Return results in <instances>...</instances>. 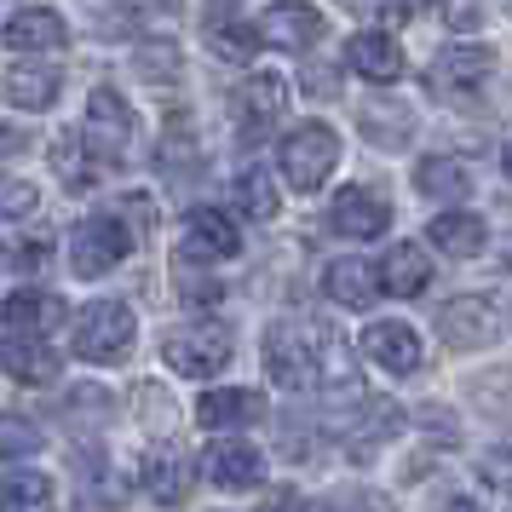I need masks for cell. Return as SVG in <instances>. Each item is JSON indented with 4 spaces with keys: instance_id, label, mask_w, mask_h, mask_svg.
<instances>
[{
    "instance_id": "1",
    "label": "cell",
    "mask_w": 512,
    "mask_h": 512,
    "mask_svg": "<svg viewBox=\"0 0 512 512\" xmlns=\"http://www.w3.org/2000/svg\"><path fill=\"white\" fill-rule=\"evenodd\" d=\"M236 351V334L231 323H219V317H196V323L173 328L162 340V357L173 363V374H190V380H208L231 363Z\"/></svg>"
},
{
    "instance_id": "2",
    "label": "cell",
    "mask_w": 512,
    "mask_h": 512,
    "mask_svg": "<svg viewBox=\"0 0 512 512\" xmlns=\"http://www.w3.org/2000/svg\"><path fill=\"white\" fill-rule=\"evenodd\" d=\"M340 167V133L328 121H305L282 139V179L294 190H317Z\"/></svg>"
},
{
    "instance_id": "3",
    "label": "cell",
    "mask_w": 512,
    "mask_h": 512,
    "mask_svg": "<svg viewBox=\"0 0 512 512\" xmlns=\"http://www.w3.org/2000/svg\"><path fill=\"white\" fill-rule=\"evenodd\" d=\"M133 334H139V323H133L127 305L98 300L75 317V357H87V363H116V357H127Z\"/></svg>"
},
{
    "instance_id": "4",
    "label": "cell",
    "mask_w": 512,
    "mask_h": 512,
    "mask_svg": "<svg viewBox=\"0 0 512 512\" xmlns=\"http://www.w3.org/2000/svg\"><path fill=\"white\" fill-rule=\"evenodd\" d=\"M127 248H133V231L121 225V219H81L70 231V265L75 277H110L121 259H127Z\"/></svg>"
},
{
    "instance_id": "5",
    "label": "cell",
    "mask_w": 512,
    "mask_h": 512,
    "mask_svg": "<svg viewBox=\"0 0 512 512\" xmlns=\"http://www.w3.org/2000/svg\"><path fill=\"white\" fill-rule=\"evenodd\" d=\"M265 369H271L277 386L305 392V386L323 374V363H317V340H311L300 323H277L271 334H265Z\"/></svg>"
},
{
    "instance_id": "6",
    "label": "cell",
    "mask_w": 512,
    "mask_h": 512,
    "mask_svg": "<svg viewBox=\"0 0 512 512\" xmlns=\"http://www.w3.org/2000/svg\"><path fill=\"white\" fill-rule=\"evenodd\" d=\"M81 139H87L93 156H110V162L127 156V144H133V110H127V98L116 87H93V98H87V133Z\"/></svg>"
},
{
    "instance_id": "7",
    "label": "cell",
    "mask_w": 512,
    "mask_h": 512,
    "mask_svg": "<svg viewBox=\"0 0 512 512\" xmlns=\"http://www.w3.org/2000/svg\"><path fill=\"white\" fill-rule=\"evenodd\" d=\"M438 334H443L455 351H484L489 340L501 334V305L489 300V294H461V300L443 305Z\"/></svg>"
},
{
    "instance_id": "8",
    "label": "cell",
    "mask_w": 512,
    "mask_h": 512,
    "mask_svg": "<svg viewBox=\"0 0 512 512\" xmlns=\"http://www.w3.org/2000/svg\"><path fill=\"white\" fill-rule=\"evenodd\" d=\"M328 225L340 236H351V242H374V236H386V225H392V202L369 185H346L334 196V208H328Z\"/></svg>"
},
{
    "instance_id": "9",
    "label": "cell",
    "mask_w": 512,
    "mask_h": 512,
    "mask_svg": "<svg viewBox=\"0 0 512 512\" xmlns=\"http://www.w3.org/2000/svg\"><path fill=\"white\" fill-rule=\"evenodd\" d=\"M489 75H495V52L484 41H449L432 58V87L438 93H478Z\"/></svg>"
},
{
    "instance_id": "10",
    "label": "cell",
    "mask_w": 512,
    "mask_h": 512,
    "mask_svg": "<svg viewBox=\"0 0 512 512\" xmlns=\"http://www.w3.org/2000/svg\"><path fill=\"white\" fill-rule=\"evenodd\" d=\"M323 12L317 6H300V0H282V6H271L265 18H259V41L265 47H282V52H305L323 41Z\"/></svg>"
},
{
    "instance_id": "11",
    "label": "cell",
    "mask_w": 512,
    "mask_h": 512,
    "mask_svg": "<svg viewBox=\"0 0 512 512\" xmlns=\"http://www.w3.org/2000/svg\"><path fill=\"white\" fill-rule=\"evenodd\" d=\"M236 127H242V139H259V133H271L277 116L288 110V87H282L277 75H248L242 87H236Z\"/></svg>"
},
{
    "instance_id": "12",
    "label": "cell",
    "mask_w": 512,
    "mask_h": 512,
    "mask_svg": "<svg viewBox=\"0 0 512 512\" xmlns=\"http://www.w3.org/2000/svg\"><path fill=\"white\" fill-rule=\"evenodd\" d=\"M185 259H236L242 254V231L231 225V213L219 208H190L185 213V248H179Z\"/></svg>"
},
{
    "instance_id": "13",
    "label": "cell",
    "mask_w": 512,
    "mask_h": 512,
    "mask_svg": "<svg viewBox=\"0 0 512 512\" xmlns=\"http://www.w3.org/2000/svg\"><path fill=\"white\" fill-rule=\"evenodd\" d=\"M0 41L12 52H64L70 47V29H64V18H58L52 6H24V12L6 18Z\"/></svg>"
},
{
    "instance_id": "14",
    "label": "cell",
    "mask_w": 512,
    "mask_h": 512,
    "mask_svg": "<svg viewBox=\"0 0 512 512\" xmlns=\"http://www.w3.org/2000/svg\"><path fill=\"white\" fill-rule=\"evenodd\" d=\"M0 317H6V334H35V340H47L52 328L64 323V300L47 294V288H18V294H6Z\"/></svg>"
},
{
    "instance_id": "15",
    "label": "cell",
    "mask_w": 512,
    "mask_h": 512,
    "mask_svg": "<svg viewBox=\"0 0 512 512\" xmlns=\"http://www.w3.org/2000/svg\"><path fill=\"white\" fill-rule=\"evenodd\" d=\"M363 351H369L374 363L386 374H415L420 369V334L409 323H397V317H386V323H374L369 334H363Z\"/></svg>"
},
{
    "instance_id": "16",
    "label": "cell",
    "mask_w": 512,
    "mask_h": 512,
    "mask_svg": "<svg viewBox=\"0 0 512 512\" xmlns=\"http://www.w3.org/2000/svg\"><path fill=\"white\" fill-rule=\"evenodd\" d=\"M0 369L12 374L18 386H52V380H58V357H52V346L35 340V334H6V340H0Z\"/></svg>"
},
{
    "instance_id": "17",
    "label": "cell",
    "mask_w": 512,
    "mask_h": 512,
    "mask_svg": "<svg viewBox=\"0 0 512 512\" xmlns=\"http://www.w3.org/2000/svg\"><path fill=\"white\" fill-rule=\"evenodd\" d=\"M196 420L208 426V432H236V426H254L265 420V397L248 392V386H219L196 403Z\"/></svg>"
},
{
    "instance_id": "18",
    "label": "cell",
    "mask_w": 512,
    "mask_h": 512,
    "mask_svg": "<svg viewBox=\"0 0 512 512\" xmlns=\"http://www.w3.org/2000/svg\"><path fill=\"white\" fill-rule=\"evenodd\" d=\"M374 277H380V294H397V300H415L432 288V259L420 254L415 242H397L392 254L374 265Z\"/></svg>"
},
{
    "instance_id": "19",
    "label": "cell",
    "mask_w": 512,
    "mask_h": 512,
    "mask_svg": "<svg viewBox=\"0 0 512 512\" xmlns=\"http://www.w3.org/2000/svg\"><path fill=\"white\" fill-rule=\"evenodd\" d=\"M0 87H6V98H12L18 110H52L58 93H64V70L47 64V58H41V64H12Z\"/></svg>"
},
{
    "instance_id": "20",
    "label": "cell",
    "mask_w": 512,
    "mask_h": 512,
    "mask_svg": "<svg viewBox=\"0 0 512 512\" xmlns=\"http://www.w3.org/2000/svg\"><path fill=\"white\" fill-rule=\"evenodd\" d=\"M202 466H208V478L219 489H259L265 484V455L248 449V443H213L208 455H202Z\"/></svg>"
},
{
    "instance_id": "21",
    "label": "cell",
    "mask_w": 512,
    "mask_h": 512,
    "mask_svg": "<svg viewBox=\"0 0 512 512\" xmlns=\"http://www.w3.org/2000/svg\"><path fill=\"white\" fill-rule=\"evenodd\" d=\"M426 236H432V248H443L449 259H478L484 242H489V225L478 219V213L449 208V213H438V219L426 225Z\"/></svg>"
},
{
    "instance_id": "22",
    "label": "cell",
    "mask_w": 512,
    "mask_h": 512,
    "mask_svg": "<svg viewBox=\"0 0 512 512\" xmlns=\"http://www.w3.org/2000/svg\"><path fill=\"white\" fill-rule=\"evenodd\" d=\"M323 294L346 311H369L374 294H380V277L363 259H334V265H323Z\"/></svg>"
},
{
    "instance_id": "23",
    "label": "cell",
    "mask_w": 512,
    "mask_h": 512,
    "mask_svg": "<svg viewBox=\"0 0 512 512\" xmlns=\"http://www.w3.org/2000/svg\"><path fill=\"white\" fill-rule=\"evenodd\" d=\"M346 64L357 75H369V81H397L403 75V47L392 35H380V29H363V35L346 41Z\"/></svg>"
},
{
    "instance_id": "24",
    "label": "cell",
    "mask_w": 512,
    "mask_h": 512,
    "mask_svg": "<svg viewBox=\"0 0 512 512\" xmlns=\"http://www.w3.org/2000/svg\"><path fill=\"white\" fill-rule=\"evenodd\" d=\"M208 47L219 52V58H231V64H248L265 41H259V29L242 18V12H231V6H213L208 12Z\"/></svg>"
},
{
    "instance_id": "25",
    "label": "cell",
    "mask_w": 512,
    "mask_h": 512,
    "mask_svg": "<svg viewBox=\"0 0 512 512\" xmlns=\"http://www.w3.org/2000/svg\"><path fill=\"white\" fill-rule=\"evenodd\" d=\"M139 484L150 489V501H162V507H179V501L190 495V466H185V455H173V449H156V455H144Z\"/></svg>"
},
{
    "instance_id": "26",
    "label": "cell",
    "mask_w": 512,
    "mask_h": 512,
    "mask_svg": "<svg viewBox=\"0 0 512 512\" xmlns=\"http://www.w3.org/2000/svg\"><path fill=\"white\" fill-rule=\"evenodd\" d=\"M415 179H420V196H438V202H466L472 196V173L455 156H426L415 167Z\"/></svg>"
},
{
    "instance_id": "27",
    "label": "cell",
    "mask_w": 512,
    "mask_h": 512,
    "mask_svg": "<svg viewBox=\"0 0 512 512\" xmlns=\"http://www.w3.org/2000/svg\"><path fill=\"white\" fill-rule=\"evenodd\" d=\"M0 512H52V484L47 472H0Z\"/></svg>"
},
{
    "instance_id": "28",
    "label": "cell",
    "mask_w": 512,
    "mask_h": 512,
    "mask_svg": "<svg viewBox=\"0 0 512 512\" xmlns=\"http://www.w3.org/2000/svg\"><path fill=\"white\" fill-rule=\"evenodd\" d=\"M52 173L64 179V190H93V150H87V139L81 133H64V139L52 144Z\"/></svg>"
},
{
    "instance_id": "29",
    "label": "cell",
    "mask_w": 512,
    "mask_h": 512,
    "mask_svg": "<svg viewBox=\"0 0 512 512\" xmlns=\"http://www.w3.org/2000/svg\"><path fill=\"white\" fill-rule=\"evenodd\" d=\"M236 208L248 213V219H277V208H282L277 173H265V167H248V173L236 179Z\"/></svg>"
},
{
    "instance_id": "30",
    "label": "cell",
    "mask_w": 512,
    "mask_h": 512,
    "mask_svg": "<svg viewBox=\"0 0 512 512\" xmlns=\"http://www.w3.org/2000/svg\"><path fill=\"white\" fill-rule=\"evenodd\" d=\"M363 409H369V415L357 420V432H351V455H357V461L369 455L374 443H386V438L397 432V426H403V415H397V403H363Z\"/></svg>"
},
{
    "instance_id": "31",
    "label": "cell",
    "mask_w": 512,
    "mask_h": 512,
    "mask_svg": "<svg viewBox=\"0 0 512 512\" xmlns=\"http://www.w3.org/2000/svg\"><path fill=\"white\" fill-rule=\"evenodd\" d=\"M110 409H116V397L104 392V386H75V392L64 397V420H70V426H104Z\"/></svg>"
},
{
    "instance_id": "32",
    "label": "cell",
    "mask_w": 512,
    "mask_h": 512,
    "mask_svg": "<svg viewBox=\"0 0 512 512\" xmlns=\"http://www.w3.org/2000/svg\"><path fill=\"white\" fill-rule=\"evenodd\" d=\"M173 265H179V294H185V300H202V305H208V300H219V294H225V282L213 277L202 259H185V254H179Z\"/></svg>"
},
{
    "instance_id": "33",
    "label": "cell",
    "mask_w": 512,
    "mask_h": 512,
    "mask_svg": "<svg viewBox=\"0 0 512 512\" xmlns=\"http://www.w3.org/2000/svg\"><path fill=\"white\" fill-rule=\"evenodd\" d=\"M35 449H41V432H35V420L0 415V455H35Z\"/></svg>"
},
{
    "instance_id": "34",
    "label": "cell",
    "mask_w": 512,
    "mask_h": 512,
    "mask_svg": "<svg viewBox=\"0 0 512 512\" xmlns=\"http://www.w3.org/2000/svg\"><path fill=\"white\" fill-rule=\"evenodd\" d=\"M363 127H369V139L380 144V150H397V144H403V127H409V116H386L380 104H369V110H363Z\"/></svg>"
},
{
    "instance_id": "35",
    "label": "cell",
    "mask_w": 512,
    "mask_h": 512,
    "mask_svg": "<svg viewBox=\"0 0 512 512\" xmlns=\"http://www.w3.org/2000/svg\"><path fill=\"white\" fill-rule=\"evenodd\" d=\"M35 202H41V190L29 185V179H0V213H6V219L35 213Z\"/></svg>"
},
{
    "instance_id": "36",
    "label": "cell",
    "mask_w": 512,
    "mask_h": 512,
    "mask_svg": "<svg viewBox=\"0 0 512 512\" xmlns=\"http://www.w3.org/2000/svg\"><path fill=\"white\" fill-rule=\"evenodd\" d=\"M305 93L311 98H334L340 93V64H305Z\"/></svg>"
},
{
    "instance_id": "37",
    "label": "cell",
    "mask_w": 512,
    "mask_h": 512,
    "mask_svg": "<svg viewBox=\"0 0 512 512\" xmlns=\"http://www.w3.org/2000/svg\"><path fill=\"white\" fill-rule=\"evenodd\" d=\"M443 18H449V29H472L484 24V0H443Z\"/></svg>"
},
{
    "instance_id": "38",
    "label": "cell",
    "mask_w": 512,
    "mask_h": 512,
    "mask_svg": "<svg viewBox=\"0 0 512 512\" xmlns=\"http://www.w3.org/2000/svg\"><path fill=\"white\" fill-rule=\"evenodd\" d=\"M139 70L167 75V70H173V47H162V41H156V47H144V52H139Z\"/></svg>"
},
{
    "instance_id": "39",
    "label": "cell",
    "mask_w": 512,
    "mask_h": 512,
    "mask_svg": "<svg viewBox=\"0 0 512 512\" xmlns=\"http://www.w3.org/2000/svg\"><path fill=\"white\" fill-rule=\"evenodd\" d=\"M374 6H380L386 18H415V12L426 6V0H374Z\"/></svg>"
},
{
    "instance_id": "40",
    "label": "cell",
    "mask_w": 512,
    "mask_h": 512,
    "mask_svg": "<svg viewBox=\"0 0 512 512\" xmlns=\"http://www.w3.org/2000/svg\"><path fill=\"white\" fill-rule=\"evenodd\" d=\"M265 512H305V507H300V495H294V489H277V495L265 501Z\"/></svg>"
},
{
    "instance_id": "41",
    "label": "cell",
    "mask_w": 512,
    "mask_h": 512,
    "mask_svg": "<svg viewBox=\"0 0 512 512\" xmlns=\"http://www.w3.org/2000/svg\"><path fill=\"white\" fill-rule=\"evenodd\" d=\"M438 512H484V507H478L472 495H443V507H438Z\"/></svg>"
},
{
    "instance_id": "42",
    "label": "cell",
    "mask_w": 512,
    "mask_h": 512,
    "mask_svg": "<svg viewBox=\"0 0 512 512\" xmlns=\"http://www.w3.org/2000/svg\"><path fill=\"white\" fill-rule=\"evenodd\" d=\"M18 150H24V139H18L12 127H0V156H18Z\"/></svg>"
},
{
    "instance_id": "43",
    "label": "cell",
    "mask_w": 512,
    "mask_h": 512,
    "mask_svg": "<svg viewBox=\"0 0 512 512\" xmlns=\"http://www.w3.org/2000/svg\"><path fill=\"white\" fill-rule=\"evenodd\" d=\"M501 167H507V179H512V144H507V150H501Z\"/></svg>"
},
{
    "instance_id": "44",
    "label": "cell",
    "mask_w": 512,
    "mask_h": 512,
    "mask_svg": "<svg viewBox=\"0 0 512 512\" xmlns=\"http://www.w3.org/2000/svg\"><path fill=\"white\" fill-rule=\"evenodd\" d=\"M305 512H334V507H305Z\"/></svg>"
},
{
    "instance_id": "45",
    "label": "cell",
    "mask_w": 512,
    "mask_h": 512,
    "mask_svg": "<svg viewBox=\"0 0 512 512\" xmlns=\"http://www.w3.org/2000/svg\"><path fill=\"white\" fill-rule=\"evenodd\" d=\"M507 12H512V0H507Z\"/></svg>"
}]
</instances>
